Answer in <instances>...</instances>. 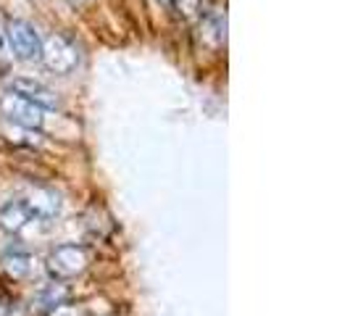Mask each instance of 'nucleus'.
<instances>
[{"label": "nucleus", "mask_w": 350, "mask_h": 316, "mask_svg": "<svg viewBox=\"0 0 350 316\" xmlns=\"http://www.w3.org/2000/svg\"><path fill=\"white\" fill-rule=\"evenodd\" d=\"M90 261H92V253L88 246L64 243L48 253V272L53 280H71V277H79L90 266Z\"/></svg>", "instance_id": "1"}, {"label": "nucleus", "mask_w": 350, "mask_h": 316, "mask_svg": "<svg viewBox=\"0 0 350 316\" xmlns=\"http://www.w3.org/2000/svg\"><path fill=\"white\" fill-rule=\"evenodd\" d=\"M8 45L18 61H37L42 55V37L35 29V24L24 18H11L8 21Z\"/></svg>", "instance_id": "2"}, {"label": "nucleus", "mask_w": 350, "mask_h": 316, "mask_svg": "<svg viewBox=\"0 0 350 316\" xmlns=\"http://www.w3.org/2000/svg\"><path fill=\"white\" fill-rule=\"evenodd\" d=\"M0 114L5 116V122L24 127V129H40L45 124V111L11 90L5 95H0Z\"/></svg>", "instance_id": "3"}, {"label": "nucleus", "mask_w": 350, "mask_h": 316, "mask_svg": "<svg viewBox=\"0 0 350 316\" xmlns=\"http://www.w3.org/2000/svg\"><path fill=\"white\" fill-rule=\"evenodd\" d=\"M40 58L55 74H69L79 64V48L66 35H53L42 42V55Z\"/></svg>", "instance_id": "4"}, {"label": "nucleus", "mask_w": 350, "mask_h": 316, "mask_svg": "<svg viewBox=\"0 0 350 316\" xmlns=\"http://www.w3.org/2000/svg\"><path fill=\"white\" fill-rule=\"evenodd\" d=\"M11 92L27 98L29 103H35L42 111H58L61 108V95L53 88H48V85H42L37 79H29V77H16L11 82Z\"/></svg>", "instance_id": "5"}, {"label": "nucleus", "mask_w": 350, "mask_h": 316, "mask_svg": "<svg viewBox=\"0 0 350 316\" xmlns=\"http://www.w3.org/2000/svg\"><path fill=\"white\" fill-rule=\"evenodd\" d=\"M32 222H40V216H35V211L27 206V200H8L0 209V229L8 235L24 232Z\"/></svg>", "instance_id": "6"}, {"label": "nucleus", "mask_w": 350, "mask_h": 316, "mask_svg": "<svg viewBox=\"0 0 350 316\" xmlns=\"http://www.w3.org/2000/svg\"><path fill=\"white\" fill-rule=\"evenodd\" d=\"M0 266L11 280H29L35 274V256L27 250H5Z\"/></svg>", "instance_id": "7"}, {"label": "nucleus", "mask_w": 350, "mask_h": 316, "mask_svg": "<svg viewBox=\"0 0 350 316\" xmlns=\"http://www.w3.org/2000/svg\"><path fill=\"white\" fill-rule=\"evenodd\" d=\"M27 206L35 211V216L40 219H53L61 211V195L51 187H35L27 198Z\"/></svg>", "instance_id": "8"}, {"label": "nucleus", "mask_w": 350, "mask_h": 316, "mask_svg": "<svg viewBox=\"0 0 350 316\" xmlns=\"http://www.w3.org/2000/svg\"><path fill=\"white\" fill-rule=\"evenodd\" d=\"M48 316H88L79 306H66V303H61V306H55L51 308V314Z\"/></svg>", "instance_id": "9"}, {"label": "nucleus", "mask_w": 350, "mask_h": 316, "mask_svg": "<svg viewBox=\"0 0 350 316\" xmlns=\"http://www.w3.org/2000/svg\"><path fill=\"white\" fill-rule=\"evenodd\" d=\"M158 5H163V8H172L174 5V0H156Z\"/></svg>", "instance_id": "10"}]
</instances>
